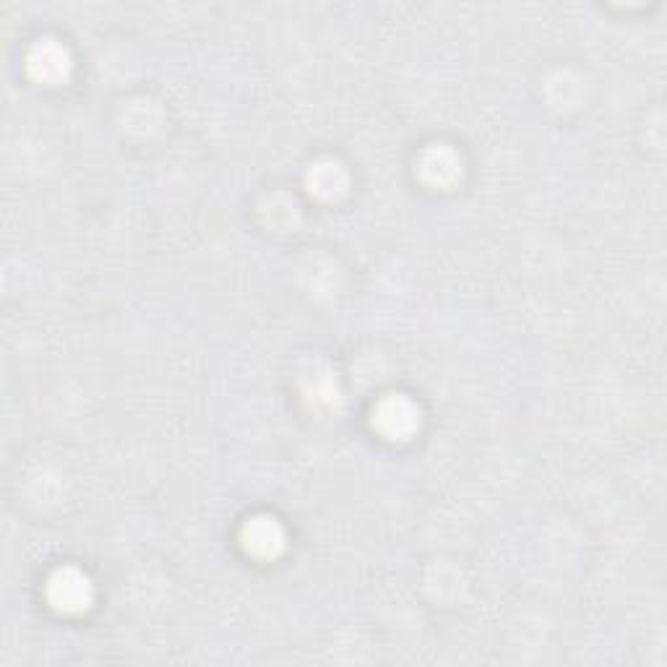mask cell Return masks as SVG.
I'll return each instance as SVG.
<instances>
[{
	"label": "cell",
	"instance_id": "cell-3",
	"mask_svg": "<svg viewBox=\"0 0 667 667\" xmlns=\"http://www.w3.org/2000/svg\"><path fill=\"white\" fill-rule=\"evenodd\" d=\"M279 543H282L279 529L274 527L272 521H266V519H258V521L248 529V547H253V550L274 553V547H279Z\"/></svg>",
	"mask_w": 667,
	"mask_h": 667
},
{
	"label": "cell",
	"instance_id": "cell-1",
	"mask_svg": "<svg viewBox=\"0 0 667 667\" xmlns=\"http://www.w3.org/2000/svg\"><path fill=\"white\" fill-rule=\"evenodd\" d=\"M53 600L58 603V607L65 610H76L89 603V581L73 571L58 574L53 581Z\"/></svg>",
	"mask_w": 667,
	"mask_h": 667
},
{
	"label": "cell",
	"instance_id": "cell-2",
	"mask_svg": "<svg viewBox=\"0 0 667 667\" xmlns=\"http://www.w3.org/2000/svg\"><path fill=\"white\" fill-rule=\"evenodd\" d=\"M378 423L384 430H389V433H407V430H412L415 427V409L407 404V401H401V399H392V401H386L384 407H381V412H378Z\"/></svg>",
	"mask_w": 667,
	"mask_h": 667
}]
</instances>
